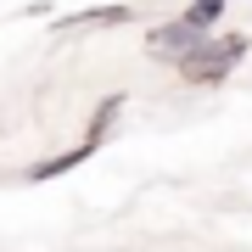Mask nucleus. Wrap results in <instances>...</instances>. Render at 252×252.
Wrapping results in <instances>:
<instances>
[{
  "label": "nucleus",
  "instance_id": "obj_1",
  "mask_svg": "<svg viewBox=\"0 0 252 252\" xmlns=\"http://www.w3.org/2000/svg\"><path fill=\"white\" fill-rule=\"evenodd\" d=\"M252 39L247 34H207L202 45H190L180 62H174V73H180L185 84H224L235 67L247 62Z\"/></svg>",
  "mask_w": 252,
  "mask_h": 252
},
{
  "label": "nucleus",
  "instance_id": "obj_2",
  "mask_svg": "<svg viewBox=\"0 0 252 252\" xmlns=\"http://www.w3.org/2000/svg\"><path fill=\"white\" fill-rule=\"evenodd\" d=\"M202 28L196 23H185V17H174V23H157L152 34H146V51L152 56H162V62H180V56L190 51V45H202Z\"/></svg>",
  "mask_w": 252,
  "mask_h": 252
},
{
  "label": "nucleus",
  "instance_id": "obj_3",
  "mask_svg": "<svg viewBox=\"0 0 252 252\" xmlns=\"http://www.w3.org/2000/svg\"><path fill=\"white\" fill-rule=\"evenodd\" d=\"M95 146H101L95 135H84L79 146H67V152H56V157H39L34 168L23 174V180H34V185H39V180H56V174H67V168H79V162H90V157H95Z\"/></svg>",
  "mask_w": 252,
  "mask_h": 252
},
{
  "label": "nucleus",
  "instance_id": "obj_4",
  "mask_svg": "<svg viewBox=\"0 0 252 252\" xmlns=\"http://www.w3.org/2000/svg\"><path fill=\"white\" fill-rule=\"evenodd\" d=\"M135 17V6H90V11H73L62 28H124Z\"/></svg>",
  "mask_w": 252,
  "mask_h": 252
},
{
  "label": "nucleus",
  "instance_id": "obj_5",
  "mask_svg": "<svg viewBox=\"0 0 252 252\" xmlns=\"http://www.w3.org/2000/svg\"><path fill=\"white\" fill-rule=\"evenodd\" d=\"M224 11H230V0H185V11H180V17H185V23H196L202 34H213Z\"/></svg>",
  "mask_w": 252,
  "mask_h": 252
}]
</instances>
